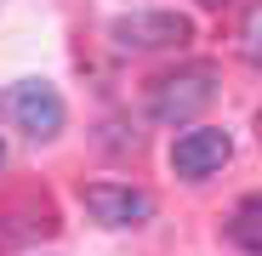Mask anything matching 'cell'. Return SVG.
I'll list each match as a JSON object with an SVG mask.
<instances>
[{"instance_id": "277c9868", "label": "cell", "mask_w": 262, "mask_h": 256, "mask_svg": "<svg viewBox=\"0 0 262 256\" xmlns=\"http://www.w3.org/2000/svg\"><path fill=\"white\" fill-rule=\"evenodd\" d=\"M80 205H85V217L103 222V228H137V222L154 217V194L125 188V182H92V188H80Z\"/></svg>"}, {"instance_id": "52a82bcc", "label": "cell", "mask_w": 262, "mask_h": 256, "mask_svg": "<svg viewBox=\"0 0 262 256\" xmlns=\"http://www.w3.org/2000/svg\"><path fill=\"white\" fill-rule=\"evenodd\" d=\"M239 52H245L251 63H262V0L245 12V23H239Z\"/></svg>"}, {"instance_id": "5b68a950", "label": "cell", "mask_w": 262, "mask_h": 256, "mask_svg": "<svg viewBox=\"0 0 262 256\" xmlns=\"http://www.w3.org/2000/svg\"><path fill=\"white\" fill-rule=\"evenodd\" d=\"M228 154H234L228 131H216V125H194V131H183L177 148H171V171L188 177V182H200V177H211V171H223Z\"/></svg>"}, {"instance_id": "ba28073f", "label": "cell", "mask_w": 262, "mask_h": 256, "mask_svg": "<svg viewBox=\"0 0 262 256\" xmlns=\"http://www.w3.org/2000/svg\"><path fill=\"white\" fill-rule=\"evenodd\" d=\"M0 165H6V143H0Z\"/></svg>"}, {"instance_id": "6da1fadb", "label": "cell", "mask_w": 262, "mask_h": 256, "mask_svg": "<svg viewBox=\"0 0 262 256\" xmlns=\"http://www.w3.org/2000/svg\"><path fill=\"white\" fill-rule=\"evenodd\" d=\"M216 97V68L211 63H188L177 74H165L154 80V91H148V114L165 120V125H188L194 114H205Z\"/></svg>"}, {"instance_id": "3957f363", "label": "cell", "mask_w": 262, "mask_h": 256, "mask_svg": "<svg viewBox=\"0 0 262 256\" xmlns=\"http://www.w3.org/2000/svg\"><path fill=\"white\" fill-rule=\"evenodd\" d=\"M108 34L120 52H165V46H183L194 34V23L183 12H120L108 23Z\"/></svg>"}, {"instance_id": "8992f818", "label": "cell", "mask_w": 262, "mask_h": 256, "mask_svg": "<svg viewBox=\"0 0 262 256\" xmlns=\"http://www.w3.org/2000/svg\"><path fill=\"white\" fill-rule=\"evenodd\" d=\"M228 239L245 250V256H262V194H245L228 217Z\"/></svg>"}, {"instance_id": "7a4b0ae2", "label": "cell", "mask_w": 262, "mask_h": 256, "mask_svg": "<svg viewBox=\"0 0 262 256\" xmlns=\"http://www.w3.org/2000/svg\"><path fill=\"white\" fill-rule=\"evenodd\" d=\"M0 114H6L23 137H34V143L57 137V131H63V120H69V108H63V97H57V85H52V80H17V85H6Z\"/></svg>"}]
</instances>
